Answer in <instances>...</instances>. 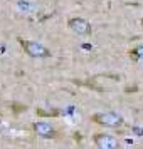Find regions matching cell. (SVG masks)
<instances>
[{"instance_id":"cell-9","label":"cell","mask_w":143,"mask_h":149,"mask_svg":"<svg viewBox=\"0 0 143 149\" xmlns=\"http://www.w3.org/2000/svg\"><path fill=\"white\" fill-rule=\"evenodd\" d=\"M142 25H143V20H142Z\"/></svg>"},{"instance_id":"cell-5","label":"cell","mask_w":143,"mask_h":149,"mask_svg":"<svg viewBox=\"0 0 143 149\" xmlns=\"http://www.w3.org/2000/svg\"><path fill=\"white\" fill-rule=\"evenodd\" d=\"M32 127L37 132V136H41L42 139H54L57 136L54 127L51 124H47V122H35V124H32Z\"/></svg>"},{"instance_id":"cell-3","label":"cell","mask_w":143,"mask_h":149,"mask_svg":"<svg viewBox=\"0 0 143 149\" xmlns=\"http://www.w3.org/2000/svg\"><path fill=\"white\" fill-rule=\"evenodd\" d=\"M68 27H69V30H73V32L77 34V35H89L91 34V24H89L86 19H81V17H73V19H69Z\"/></svg>"},{"instance_id":"cell-4","label":"cell","mask_w":143,"mask_h":149,"mask_svg":"<svg viewBox=\"0 0 143 149\" xmlns=\"http://www.w3.org/2000/svg\"><path fill=\"white\" fill-rule=\"evenodd\" d=\"M94 144L101 149H116L118 148V139L109 134H96Z\"/></svg>"},{"instance_id":"cell-7","label":"cell","mask_w":143,"mask_h":149,"mask_svg":"<svg viewBox=\"0 0 143 149\" xmlns=\"http://www.w3.org/2000/svg\"><path fill=\"white\" fill-rule=\"evenodd\" d=\"M35 112H37L39 116H59L57 111H44V109H37Z\"/></svg>"},{"instance_id":"cell-6","label":"cell","mask_w":143,"mask_h":149,"mask_svg":"<svg viewBox=\"0 0 143 149\" xmlns=\"http://www.w3.org/2000/svg\"><path fill=\"white\" fill-rule=\"evenodd\" d=\"M130 57L133 59V61H140V59H143V45H138V47H135L131 52H130Z\"/></svg>"},{"instance_id":"cell-1","label":"cell","mask_w":143,"mask_h":149,"mask_svg":"<svg viewBox=\"0 0 143 149\" xmlns=\"http://www.w3.org/2000/svg\"><path fill=\"white\" fill-rule=\"evenodd\" d=\"M20 45L24 49V52L30 57H35V59H46V57H51V50H49L46 45H42L39 42H32V40H22L20 39Z\"/></svg>"},{"instance_id":"cell-8","label":"cell","mask_w":143,"mask_h":149,"mask_svg":"<svg viewBox=\"0 0 143 149\" xmlns=\"http://www.w3.org/2000/svg\"><path fill=\"white\" fill-rule=\"evenodd\" d=\"M14 109H15V112H22V111H25V106H19V104H14Z\"/></svg>"},{"instance_id":"cell-2","label":"cell","mask_w":143,"mask_h":149,"mask_svg":"<svg viewBox=\"0 0 143 149\" xmlns=\"http://www.w3.org/2000/svg\"><path fill=\"white\" fill-rule=\"evenodd\" d=\"M91 121L99 126H104V127H116L123 122V119L116 112H96L91 116Z\"/></svg>"}]
</instances>
